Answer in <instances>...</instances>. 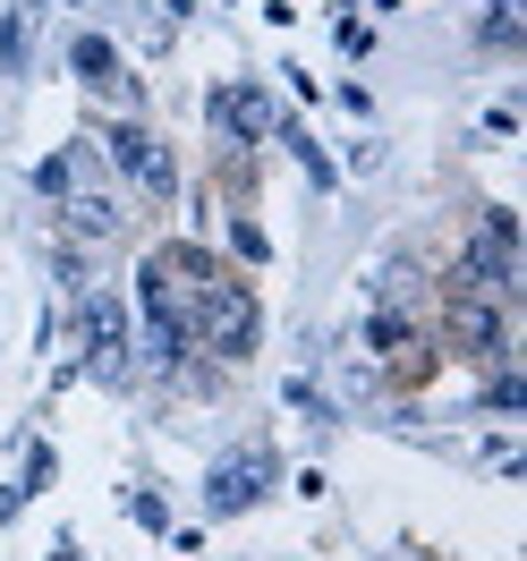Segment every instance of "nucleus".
Returning a JSON list of instances; mask_svg holds the SVG:
<instances>
[{"label":"nucleus","mask_w":527,"mask_h":561,"mask_svg":"<svg viewBox=\"0 0 527 561\" xmlns=\"http://www.w3.org/2000/svg\"><path fill=\"white\" fill-rule=\"evenodd\" d=\"M485 43H519V0H493V18H485Z\"/></svg>","instance_id":"nucleus-13"},{"label":"nucleus","mask_w":527,"mask_h":561,"mask_svg":"<svg viewBox=\"0 0 527 561\" xmlns=\"http://www.w3.org/2000/svg\"><path fill=\"white\" fill-rule=\"evenodd\" d=\"M443 341H451L459 357H511L502 307H493V298H468V289H451V316H443Z\"/></svg>","instance_id":"nucleus-4"},{"label":"nucleus","mask_w":527,"mask_h":561,"mask_svg":"<svg viewBox=\"0 0 527 561\" xmlns=\"http://www.w3.org/2000/svg\"><path fill=\"white\" fill-rule=\"evenodd\" d=\"M85 366H94L103 383L128 375V316H119L111 298H85Z\"/></svg>","instance_id":"nucleus-6"},{"label":"nucleus","mask_w":527,"mask_h":561,"mask_svg":"<svg viewBox=\"0 0 527 561\" xmlns=\"http://www.w3.org/2000/svg\"><path fill=\"white\" fill-rule=\"evenodd\" d=\"M18 60H26V18L9 9V18H0V69L18 77Z\"/></svg>","instance_id":"nucleus-11"},{"label":"nucleus","mask_w":527,"mask_h":561,"mask_svg":"<svg viewBox=\"0 0 527 561\" xmlns=\"http://www.w3.org/2000/svg\"><path fill=\"white\" fill-rule=\"evenodd\" d=\"M519 400H527V383H519V375H493V391H485V409H519Z\"/></svg>","instance_id":"nucleus-15"},{"label":"nucleus","mask_w":527,"mask_h":561,"mask_svg":"<svg viewBox=\"0 0 527 561\" xmlns=\"http://www.w3.org/2000/svg\"><path fill=\"white\" fill-rule=\"evenodd\" d=\"M137 307H145V341H153V357H162V366H179V357H187V341H196V323H187V298H179V280H171V264H162V255H145Z\"/></svg>","instance_id":"nucleus-3"},{"label":"nucleus","mask_w":527,"mask_h":561,"mask_svg":"<svg viewBox=\"0 0 527 561\" xmlns=\"http://www.w3.org/2000/svg\"><path fill=\"white\" fill-rule=\"evenodd\" d=\"M451 289H468V298H519V221L493 205L485 213V230L459 247V273H451Z\"/></svg>","instance_id":"nucleus-2"},{"label":"nucleus","mask_w":527,"mask_h":561,"mask_svg":"<svg viewBox=\"0 0 527 561\" xmlns=\"http://www.w3.org/2000/svg\"><path fill=\"white\" fill-rule=\"evenodd\" d=\"M213 119H221V128H230V137H264V128H273V103H264V94H255V85H230V94H213Z\"/></svg>","instance_id":"nucleus-8"},{"label":"nucleus","mask_w":527,"mask_h":561,"mask_svg":"<svg viewBox=\"0 0 527 561\" xmlns=\"http://www.w3.org/2000/svg\"><path fill=\"white\" fill-rule=\"evenodd\" d=\"M69 69L85 77V85H119V51H111L103 35H77L69 43Z\"/></svg>","instance_id":"nucleus-9"},{"label":"nucleus","mask_w":527,"mask_h":561,"mask_svg":"<svg viewBox=\"0 0 527 561\" xmlns=\"http://www.w3.org/2000/svg\"><path fill=\"white\" fill-rule=\"evenodd\" d=\"M230 255H247V264H264L273 247H264V230H255V221H230Z\"/></svg>","instance_id":"nucleus-14"},{"label":"nucleus","mask_w":527,"mask_h":561,"mask_svg":"<svg viewBox=\"0 0 527 561\" xmlns=\"http://www.w3.org/2000/svg\"><path fill=\"white\" fill-rule=\"evenodd\" d=\"M35 187H43V196H69V187H77V162H69V153H51V162L35 171Z\"/></svg>","instance_id":"nucleus-12"},{"label":"nucleus","mask_w":527,"mask_h":561,"mask_svg":"<svg viewBox=\"0 0 527 561\" xmlns=\"http://www.w3.org/2000/svg\"><path fill=\"white\" fill-rule=\"evenodd\" d=\"M60 205H69L77 239H111V230H119V205H111V196H60Z\"/></svg>","instance_id":"nucleus-10"},{"label":"nucleus","mask_w":527,"mask_h":561,"mask_svg":"<svg viewBox=\"0 0 527 561\" xmlns=\"http://www.w3.org/2000/svg\"><path fill=\"white\" fill-rule=\"evenodd\" d=\"M264 477H273V451H230L221 468H213V485H205V511H247L255 493H264Z\"/></svg>","instance_id":"nucleus-7"},{"label":"nucleus","mask_w":527,"mask_h":561,"mask_svg":"<svg viewBox=\"0 0 527 561\" xmlns=\"http://www.w3.org/2000/svg\"><path fill=\"white\" fill-rule=\"evenodd\" d=\"M162 264H171V280H187V323L213 341V357H255L264 316H255L247 280H230L205 247H162Z\"/></svg>","instance_id":"nucleus-1"},{"label":"nucleus","mask_w":527,"mask_h":561,"mask_svg":"<svg viewBox=\"0 0 527 561\" xmlns=\"http://www.w3.org/2000/svg\"><path fill=\"white\" fill-rule=\"evenodd\" d=\"M103 145H111V162H119V171L137 179L145 196H171V187H179V162L162 153V137H145L137 119H128V128H111Z\"/></svg>","instance_id":"nucleus-5"}]
</instances>
